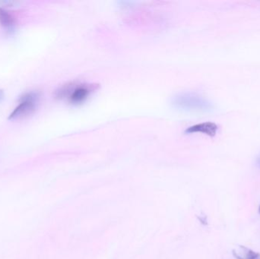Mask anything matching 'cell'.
<instances>
[{"mask_svg": "<svg viewBox=\"0 0 260 259\" xmlns=\"http://www.w3.org/2000/svg\"><path fill=\"white\" fill-rule=\"evenodd\" d=\"M256 166H257V167H259L260 168V156L258 157V158H256Z\"/></svg>", "mask_w": 260, "mask_h": 259, "instance_id": "7", "label": "cell"}, {"mask_svg": "<svg viewBox=\"0 0 260 259\" xmlns=\"http://www.w3.org/2000/svg\"><path fill=\"white\" fill-rule=\"evenodd\" d=\"M97 84H70L61 87L56 91L57 98H67L73 104H80L85 102L94 91L99 89Z\"/></svg>", "mask_w": 260, "mask_h": 259, "instance_id": "1", "label": "cell"}, {"mask_svg": "<svg viewBox=\"0 0 260 259\" xmlns=\"http://www.w3.org/2000/svg\"><path fill=\"white\" fill-rule=\"evenodd\" d=\"M172 104L177 109L186 111L206 112L213 108L207 99L196 93H180L174 96Z\"/></svg>", "mask_w": 260, "mask_h": 259, "instance_id": "2", "label": "cell"}, {"mask_svg": "<svg viewBox=\"0 0 260 259\" xmlns=\"http://www.w3.org/2000/svg\"><path fill=\"white\" fill-rule=\"evenodd\" d=\"M0 24L6 30H12L15 25V21L12 15L6 9L0 7Z\"/></svg>", "mask_w": 260, "mask_h": 259, "instance_id": "6", "label": "cell"}, {"mask_svg": "<svg viewBox=\"0 0 260 259\" xmlns=\"http://www.w3.org/2000/svg\"><path fill=\"white\" fill-rule=\"evenodd\" d=\"M41 99V94L38 91L25 93L20 97L19 104L14 109L9 117V120H17L30 115L37 109Z\"/></svg>", "mask_w": 260, "mask_h": 259, "instance_id": "3", "label": "cell"}, {"mask_svg": "<svg viewBox=\"0 0 260 259\" xmlns=\"http://www.w3.org/2000/svg\"><path fill=\"white\" fill-rule=\"evenodd\" d=\"M259 214H260V205H259Z\"/></svg>", "mask_w": 260, "mask_h": 259, "instance_id": "9", "label": "cell"}, {"mask_svg": "<svg viewBox=\"0 0 260 259\" xmlns=\"http://www.w3.org/2000/svg\"><path fill=\"white\" fill-rule=\"evenodd\" d=\"M218 131V125L211 122H206V123H200V124L190 126L185 132L186 134L203 133L210 137H214L216 135Z\"/></svg>", "mask_w": 260, "mask_h": 259, "instance_id": "4", "label": "cell"}, {"mask_svg": "<svg viewBox=\"0 0 260 259\" xmlns=\"http://www.w3.org/2000/svg\"><path fill=\"white\" fill-rule=\"evenodd\" d=\"M233 255L237 259H260V254L245 246L234 249Z\"/></svg>", "mask_w": 260, "mask_h": 259, "instance_id": "5", "label": "cell"}, {"mask_svg": "<svg viewBox=\"0 0 260 259\" xmlns=\"http://www.w3.org/2000/svg\"><path fill=\"white\" fill-rule=\"evenodd\" d=\"M3 97H4V93H3V91L0 89V100L3 98Z\"/></svg>", "mask_w": 260, "mask_h": 259, "instance_id": "8", "label": "cell"}]
</instances>
